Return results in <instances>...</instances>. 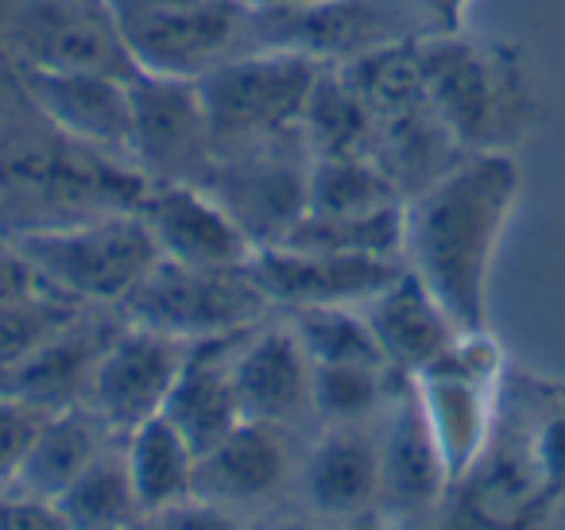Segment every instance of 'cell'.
Listing matches in <instances>:
<instances>
[{
  "label": "cell",
  "instance_id": "cell-1",
  "mask_svg": "<svg viewBox=\"0 0 565 530\" xmlns=\"http://www.w3.org/2000/svg\"><path fill=\"white\" fill-rule=\"evenodd\" d=\"M140 171L71 140L0 47V236H32L105 213L136 210Z\"/></svg>",
  "mask_w": 565,
  "mask_h": 530
},
{
  "label": "cell",
  "instance_id": "cell-2",
  "mask_svg": "<svg viewBox=\"0 0 565 530\" xmlns=\"http://www.w3.org/2000/svg\"><path fill=\"white\" fill-rule=\"evenodd\" d=\"M519 190L515 151H472L403 205V264L461 333H488V279Z\"/></svg>",
  "mask_w": 565,
  "mask_h": 530
},
{
  "label": "cell",
  "instance_id": "cell-3",
  "mask_svg": "<svg viewBox=\"0 0 565 530\" xmlns=\"http://www.w3.org/2000/svg\"><path fill=\"white\" fill-rule=\"evenodd\" d=\"M423 89L461 151H515L539 120L534 74L503 40L446 32L415 43Z\"/></svg>",
  "mask_w": 565,
  "mask_h": 530
},
{
  "label": "cell",
  "instance_id": "cell-4",
  "mask_svg": "<svg viewBox=\"0 0 565 530\" xmlns=\"http://www.w3.org/2000/svg\"><path fill=\"white\" fill-rule=\"evenodd\" d=\"M109 12L136 74L198 82L256 51L248 0H109Z\"/></svg>",
  "mask_w": 565,
  "mask_h": 530
},
{
  "label": "cell",
  "instance_id": "cell-5",
  "mask_svg": "<svg viewBox=\"0 0 565 530\" xmlns=\"http://www.w3.org/2000/svg\"><path fill=\"white\" fill-rule=\"evenodd\" d=\"M17 244L51 290L82 306H117V310L159 259L156 241L136 210L20 236Z\"/></svg>",
  "mask_w": 565,
  "mask_h": 530
},
{
  "label": "cell",
  "instance_id": "cell-6",
  "mask_svg": "<svg viewBox=\"0 0 565 530\" xmlns=\"http://www.w3.org/2000/svg\"><path fill=\"white\" fill-rule=\"evenodd\" d=\"M326 66L287 51H244L198 78L213 132V156L295 132Z\"/></svg>",
  "mask_w": 565,
  "mask_h": 530
},
{
  "label": "cell",
  "instance_id": "cell-7",
  "mask_svg": "<svg viewBox=\"0 0 565 530\" xmlns=\"http://www.w3.org/2000/svg\"><path fill=\"white\" fill-rule=\"evenodd\" d=\"M132 326L159 329L179 341H213V337L244 333L271 318V303L244 267H186L156 259L140 287L120 303Z\"/></svg>",
  "mask_w": 565,
  "mask_h": 530
},
{
  "label": "cell",
  "instance_id": "cell-8",
  "mask_svg": "<svg viewBox=\"0 0 565 530\" xmlns=\"http://www.w3.org/2000/svg\"><path fill=\"white\" fill-rule=\"evenodd\" d=\"M310 163L315 151L302 128H295L271 140L217 151L202 190L241 225L252 248H271L307 213Z\"/></svg>",
  "mask_w": 565,
  "mask_h": 530
},
{
  "label": "cell",
  "instance_id": "cell-9",
  "mask_svg": "<svg viewBox=\"0 0 565 530\" xmlns=\"http://www.w3.org/2000/svg\"><path fill=\"white\" fill-rule=\"evenodd\" d=\"M0 47L28 71L136 74L109 0H0Z\"/></svg>",
  "mask_w": 565,
  "mask_h": 530
},
{
  "label": "cell",
  "instance_id": "cell-10",
  "mask_svg": "<svg viewBox=\"0 0 565 530\" xmlns=\"http://www.w3.org/2000/svg\"><path fill=\"white\" fill-rule=\"evenodd\" d=\"M132 167L148 187H202L213 167V132L198 82L132 74Z\"/></svg>",
  "mask_w": 565,
  "mask_h": 530
},
{
  "label": "cell",
  "instance_id": "cell-11",
  "mask_svg": "<svg viewBox=\"0 0 565 530\" xmlns=\"http://www.w3.org/2000/svg\"><path fill=\"white\" fill-rule=\"evenodd\" d=\"M186 349L190 344L179 341V337L125 321V329L113 337L102 364H97L86 406L117 437L132 434L136 426L163 414V403L171 395L174 380H179Z\"/></svg>",
  "mask_w": 565,
  "mask_h": 530
},
{
  "label": "cell",
  "instance_id": "cell-12",
  "mask_svg": "<svg viewBox=\"0 0 565 530\" xmlns=\"http://www.w3.org/2000/svg\"><path fill=\"white\" fill-rule=\"evenodd\" d=\"M380 453V496L376 507L384 519H426L446 496V460L430 434V422L418 403L411 375H399L380 411L376 426Z\"/></svg>",
  "mask_w": 565,
  "mask_h": 530
},
{
  "label": "cell",
  "instance_id": "cell-13",
  "mask_svg": "<svg viewBox=\"0 0 565 530\" xmlns=\"http://www.w3.org/2000/svg\"><path fill=\"white\" fill-rule=\"evenodd\" d=\"M241 418L299 430L315 418V360L287 318H264L244 333L233 357Z\"/></svg>",
  "mask_w": 565,
  "mask_h": 530
},
{
  "label": "cell",
  "instance_id": "cell-14",
  "mask_svg": "<svg viewBox=\"0 0 565 530\" xmlns=\"http://www.w3.org/2000/svg\"><path fill=\"white\" fill-rule=\"evenodd\" d=\"M252 279L267 295L271 310H307V306H356L376 298L395 275L403 259L387 256H333V252L302 248H256L248 259Z\"/></svg>",
  "mask_w": 565,
  "mask_h": 530
},
{
  "label": "cell",
  "instance_id": "cell-15",
  "mask_svg": "<svg viewBox=\"0 0 565 530\" xmlns=\"http://www.w3.org/2000/svg\"><path fill=\"white\" fill-rule=\"evenodd\" d=\"M125 321L128 318L117 306H82L58 333H51L24 364L0 380V395L20 399L43 414L82 406L105 349L125 329Z\"/></svg>",
  "mask_w": 565,
  "mask_h": 530
},
{
  "label": "cell",
  "instance_id": "cell-16",
  "mask_svg": "<svg viewBox=\"0 0 565 530\" xmlns=\"http://www.w3.org/2000/svg\"><path fill=\"white\" fill-rule=\"evenodd\" d=\"M299 442L295 430L267 422H236L210 453L194 465V496L221 507H248L279 496L299 476Z\"/></svg>",
  "mask_w": 565,
  "mask_h": 530
},
{
  "label": "cell",
  "instance_id": "cell-17",
  "mask_svg": "<svg viewBox=\"0 0 565 530\" xmlns=\"http://www.w3.org/2000/svg\"><path fill=\"white\" fill-rule=\"evenodd\" d=\"M20 71L40 109L71 140L132 167V78L109 71Z\"/></svg>",
  "mask_w": 565,
  "mask_h": 530
},
{
  "label": "cell",
  "instance_id": "cell-18",
  "mask_svg": "<svg viewBox=\"0 0 565 530\" xmlns=\"http://www.w3.org/2000/svg\"><path fill=\"white\" fill-rule=\"evenodd\" d=\"M148 225L159 259L186 267H244L252 259V241L202 187H148L136 205Z\"/></svg>",
  "mask_w": 565,
  "mask_h": 530
},
{
  "label": "cell",
  "instance_id": "cell-19",
  "mask_svg": "<svg viewBox=\"0 0 565 530\" xmlns=\"http://www.w3.org/2000/svg\"><path fill=\"white\" fill-rule=\"evenodd\" d=\"M302 499L322 519H361L376 511L380 453L372 422L364 426H322L318 442L299 460Z\"/></svg>",
  "mask_w": 565,
  "mask_h": 530
},
{
  "label": "cell",
  "instance_id": "cell-20",
  "mask_svg": "<svg viewBox=\"0 0 565 530\" xmlns=\"http://www.w3.org/2000/svg\"><path fill=\"white\" fill-rule=\"evenodd\" d=\"M361 314L376 337L380 357L395 375H418L461 337L454 318L418 283V275L407 272V264L376 298L361 306Z\"/></svg>",
  "mask_w": 565,
  "mask_h": 530
},
{
  "label": "cell",
  "instance_id": "cell-21",
  "mask_svg": "<svg viewBox=\"0 0 565 530\" xmlns=\"http://www.w3.org/2000/svg\"><path fill=\"white\" fill-rule=\"evenodd\" d=\"M244 333L190 344L179 380H174L171 395L163 403V418L186 437L194 457L210 453L236 422H244L233 388V357H236V344L244 341Z\"/></svg>",
  "mask_w": 565,
  "mask_h": 530
},
{
  "label": "cell",
  "instance_id": "cell-22",
  "mask_svg": "<svg viewBox=\"0 0 565 530\" xmlns=\"http://www.w3.org/2000/svg\"><path fill=\"white\" fill-rule=\"evenodd\" d=\"M113 442H117V434L86 403L47 414L35 430L32 445L24 453V465H20L9 491L32 499L63 496Z\"/></svg>",
  "mask_w": 565,
  "mask_h": 530
},
{
  "label": "cell",
  "instance_id": "cell-23",
  "mask_svg": "<svg viewBox=\"0 0 565 530\" xmlns=\"http://www.w3.org/2000/svg\"><path fill=\"white\" fill-rule=\"evenodd\" d=\"M125 442V460L128 476H132L136 499L140 511H163V507L179 504V499L194 496V449L186 445V437L163 418H148L143 426H136L132 434L120 437Z\"/></svg>",
  "mask_w": 565,
  "mask_h": 530
},
{
  "label": "cell",
  "instance_id": "cell-24",
  "mask_svg": "<svg viewBox=\"0 0 565 530\" xmlns=\"http://www.w3.org/2000/svg\"><path fill=\"white\" fill-rule=\"evenodd\" d=\"M51 504L58 507L66 530H132L143 519L136 499L132 476H128L125 442H113L63 496Z\"/></svg>",
  "mask_w": 565,
  "mask_h": 530
},
{
  "label": "cell",
  "instance_id": "cell-25",
  "mask_svg": "<svg viewBox=\"0 0 565 530\" xmlns=\"http://www.w3.org/2000/svg\"><path fill=\"white\" fill-rule=\"evenodd\" d=\"M302 136H307L315 156H369L372 159L376 117H372L364 97L349 86V78L338 66H326V71L318 74L307 117H302Z\"/></svg>",
  "mask_w": 565,
  "mask_h": 530
},
{
  "label": "cell",
  "instance_id": "cell-26",
  "mask_svg": "<svg viewBox=\"0 0 565 530\" xmlns=\"http://www.w3.org/2000/svg\"><path fill=\"white\" fill-rule=\"evenodd\" d=\"M282 248L403 259V205L376 213H302L299 225L282 236Z\"/></svg>",
  "mask_w": 565,
  "mask_h": 530
},
{
  "label": "cell",
  "instance_id": "cell-27",
  "mask_svg": "<svg viewBox=\"0 0 565 530\" xmlns=\"http://www.w3.org/2000/svg\"><path fill=\"white\" fill-rule=\"evenodd\" d=\"M403 205L395 182L369 156H315L307 213H376Z\"/></svg>",
  "mask_w": 565,
  "mask_h": 530
},
{
  "label": "cell",
  "instance_id": "cell-28",
  "mask_svg": "<svg viewBox=\"0 0 565 530\" xmlns=\"http://www.w3.org/2000/svg\"><path fill=\"white\" fill-rule=\"evenodd\" d=\"M395 380L387 364H315V418L322 426H364L380 418Z\"/></svg>",
  "mask_w": 565,
  "mask_h": 530
},
{
  "label": "cell",
  "instance_id": "cell-29",
  "mask_svg": "<svg viewBox=\"0 0 565 530\" xmlns=\"http://www.w3.org/2000/svg\"><path fill=\"white\" fill-rule=\"evenodd\" d=\"M315 364H384L380 344L356 306H307L282 314Z\"/></svg>",
  "mask_w": 565,
  "mask_h": 530
},
{
  "label": "cell",
  "instance_id": "cell-30",
  "mask_svg": "<svg viewBox=\"0 0 565 530\" xmlns=\"http://www.w3.org/2000/svg\"><path fill=\"white\" fill-rule=\"evenodd\" d=\"M82 303L58 295V290H40V295L17 298L0 306V380L17 364H24L51 333L66 326Z\"/></svg>",
  "mask_w": 565,
  "mask_h": 530
},
{
  "label": "cell",
  "instance_id": "cell-31",
  "mask_svg": "<svg viewBox=\"0 0 565 530\" xmlns=\"http://www.w3.org/2000/svg\"><path fill=\"white\" fill-rule=\"evenodd\" d=\"M47 418L35 406L20 403L12 395H0V491H9L17 480L20 465H24V453L32 445L40 422Z\"/></svg>",
  "mask_w": 565,
  "mask_h": 530
},
{
  "label": "cell",
  "instance_id": "cell-32",
  "mask_svg": "<svg viewBox=\"0 0 565 530\" xmlns=\"http://www.w3.org/2000/svg\"><path fill=\"white\" fill-rule=\"evenodd\" d=\"M132 530H241V519H236L233 507H221L202 496H186L179 504L163 507V511L143 515Z\"/></svg>",
  "mask_w": 565,
  "mask_h": 530
},
{
  "label": "cell",
  "instance_id": "cell-33",
  "mask_svg": "<svg viewBox=\"0 0 565 530\" xmlns=\"http://www.w3.org/2000/svg\"><path fill=\"white\" fill-rule=\"evenodd\" d=\"M531 442H534V460H539L546 491L562 488L565 484V406H557L554 414H546V418L531 430Z\"/></svg>",
  "mask_w": 565,
  "mask_h": 530
},
{
  "label": "cell",
  "instance_id": "cell-34",
  "mask_svg": "<svg viewBox=\"0 0 565 530\" xmlns=\"http://www.w3.org/2000/svg\"><path fill=\"white\" fill-rule=\"evenodd\" d=\"M40 290H51L47 283L40 279V272L32 267V259L24 256L12 236H0V306L17 303V298L40 295Z\"/></svg>",
  "mask_w": 565,
  "mask_h": 530
},
{
  "label": "cell",
  "instance_id": "cell-35",
  "mask_svg": "<svg viewBox=\"0 0 565 530\" xmlns=\"http://www.w3.org/2000/svg\"><path fill=\"white\" fill-rule=\"evenodd\" d=\"M0 530H66V522L51 499L0 491Z\"/></svg>",
  "mask_w": 565,
  "mask_h": 530
},
{
  "label": "cell",
  "instance_id": "cell-36",
  "mask_svg": "<svg viewBox=\"0 0 565 530\" xmlns=\"http://www.w3.org/2000/svg\"><path fill=\"white\" fill-rule=\"evenodd\" d=\"M407 4L418 17V24H423V35L430 40V35L461 32L472 0H407Z\"/></svg>",
  "mask_w": 565,
  "mask_h": 530
},
{
  "label": "cell",
  "instance_id": "cell-37",
  "mask_svg": "<svg viewBox=\"0 0 565 530\" xmlns=\"http://www.w3.org/2000/svg\"><path fill=\"white\" fill-rule=\"evenodd\" d=\"M252 9H299V4H318V0H248Z\"/></svg>",
  "mask_w": 565,
  "mask_h": 530
},
{
  "label": "cell",
  "instance_id": "cell-38",
  "mask_svg": "<svg viewBox=\"0 0 565 530\" xmlns=\"http://www.w3.org/2000/svg\"><path fill=\"white\" fill-rule=\"evenodd\" d=\"M338 530H384V527H380V522H376V511H372V515H361V519H345Z\"/></svg>",
  "mask_w": 565,
  "mask_h": 530
},
{
  "label": "cell",
  "instance_id": "cell-39",
  "mask_svg": "<svg viewBox=\"0 0 565 530\" xmlns=\"http://www.w3.org/2000/svg\"><path fill=\"white\" fill-rule=\"evenodd\" d=\"M267 530H318L315 522H307V519H282V522H275V527H267Z\"/></svg>",
  "mask_w": 565,
  "mask_h": 530
}]
</instances>
